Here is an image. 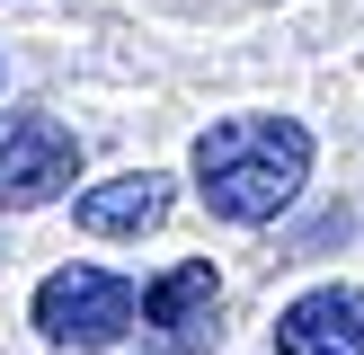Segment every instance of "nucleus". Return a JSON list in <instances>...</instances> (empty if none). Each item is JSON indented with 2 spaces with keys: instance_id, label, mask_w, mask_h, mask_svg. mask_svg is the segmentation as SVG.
Listing matches in <instances>:
<instances>
[{
  "instance_id": "obj_6",
  "label": "nucleus",
  "mask_w": 364,
  "mask_h": 355,
  "mask_svg": "<svg viewBox=\"0 0 364 355\" xmlns=\"http://www.w3.org/2000/svg\"><path fill=\"white\" fill-rule=\"evenodd\" d=\"M160 213H169V178L160 169H124V178H107V187L80 195V231H98V240H134Z\"/></svg>"
},
{
  "instance_id": "obj_3",
  "label": "nucleus",
  "mask_w": 364,
  "mask_h": 355,
  "mask_svg": "<svg viewBox=\"0 0 364 355\" xmlns=\"http://www.w3.org/2000/svg\"><path fill=\"white\" fill-rule=\"evenodd\" d=\"M71 178H80V142H71L53 116H9L0 124V204L9 213L53 204Z\"/></svg>"
},
{
  "instance_id": "obj_4",
  "label": "nucleus",
  "mask_w": 364,
  "mask_h": 355,
  "mask_svg": "<svg viewBox=\"0 0 364 355\" xmlns=\"http://www.w3.org/2000/svg\"><path fill=\"white\" fill-rule=\"evenodd\" d=\"M142 320H151V346L160 355H213V320H223V284H213L205 258H178L169 275L142 293Z\"/></svg>"
},
{
  "instance_id": "obj_5",
  "label": "nucleus",
  "mask_w": 364,
  "mask_h": 355,
  "mask_svg": "<svg viewBox=\"0 0 364 355\" xmlns=\"http://www.w3.org/2000/svg\"><path fill=\"white\" fill-rule=\"evenodd\" d=\"M276 355H364V293L355 284H320V293L284 302Z\"/></svg>"
},
{
  "instance_id": "obj_1",
  "label": "nucleus",
  "mask_w": 364,
  "mask_h": 355,
  "mask_svg": "<svg viewBox=\"0 0 364 355\" xmlns=\"http://www.w3.org/2000/svg\"><path fill=\"white\" fill-rule=\"evenodd\" d=\"M311 178V133L294 116H223L213 133H196V195L223 222H267L284 213Z\"/></svg>"
},
{
  "instance_id": "obj_2",
  "label": "nucleus",
  "mask_w": 364,
  "mask_h": 355,
  "mask_svg": "<svg viewBox=\"0 0 364 355\" xmlns=\"http://www.w3.org/2000/svg\"><path fill=\"white\" fill-rule=\"evenodd\" d=\"M134 311H142V293L107 266H63V275L36 284V329L53 346H107V337L134 329Z\"/></svg>"
}]
</instances>
